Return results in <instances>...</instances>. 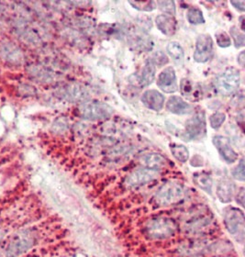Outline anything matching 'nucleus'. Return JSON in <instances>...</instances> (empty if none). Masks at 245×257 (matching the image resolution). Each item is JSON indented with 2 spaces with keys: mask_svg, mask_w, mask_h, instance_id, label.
<instances>
[{
  "mask_svg": "<svg viewBox=\"0 0 245 257\" xmlns=\"http://www.w3.org/2000/svg\"><path fill=\"white\" fill-rule=\"evenodd\" d=\"M187 189L180 183L167 182L155 194V201L159 206L173 205L185 199Z\"/></svg>",
  "mask_w": 245,
  "mask_h": 257,
  "instance_id": "f257e3e1",
  "label": "nucleus"
},
{
  "mask_svg": "<svg viewBox=\"0 0 245 257\" xmlns=\"http://www.w3.org/2000/svg\"><path fill=\"white\" fill-rule=\"evenodd\" d=\"M240 81V71L234 67H229L216 77L214 86L220 95L231 96L238 90Z\"/></svg>",
  "mask_w": 245,
  "mask_h": 257,
  "instance_id": "f03ea898",
  "label": "nucleus"
},
{
  "mask_svg": "<svg viewBox=\"0 0 245 257\" xmlns=\"http://www.w3.org/2000/svg\"><path fill=\"white\" fill-rule=\"evenodd\" d=\"M224 224L228 232L240 243L245 241V214L237 208H228L224 212Z\"/></svg>",
  "mask_w": 245,
  "mask_h": 257,
  "instance_id": "7ed1b4c3",
  "label": "nucleus"
},
{
  "mask_svg": "<svg viewBox=\"0 0 245 257\" xmlns=\"http://www.w3.org/2000/svg\"><path fill=\"white\" fill-rule=\"evenodd\" d=\"M176 229L177 225L174 219L165 217H159L151 219L146 225L145 231L146 234L151 239L161 240L174 235Z\"/></svg>",
  "mask_w": 245,
  "mask_h": 257,
  "instance_id": "20e7f679",
  "label": "nucleus"
},
{
  "mask_svg": "<svg viewBox=\"0 0 245 257\" xmlns=\"http://www.w3.org/2000/svg\"><path fill=\"white\" fill-rule=\"evenodd\" d=\"M79 112L82 119L88 121H97L110 118L113 114V109L106 103L90 101L81 104Z\"/></svg>",
  "mask_w": 245,
  "mask_h": 257,
  "instance_id": "39448f33",
  "label": "nucleus"
},
{
  "mask_svg": "<svg viewBox=\"0 0 245 257\" xmlns=\"http://www.w3.org/2000/svg\"><path fill=\"white\" fill-rule=\"evenodd\" d=\"M214 55V43L209 34H201L196 43L194 60L198 63H206Z\"/></svg>",
  "mask_w": 245,
  "mask_h": 257,
  "instance_id": "423d86ee",
  "label": "nucleus"
},
{
  "mask_svg": "<svg viewBox=\"0 0 245 257\" xmlns=\"http://www.w3.org/2000/svg\"><path fill=\"white\" fill-rule=\"evenodd\" d=\"M206 117L204 112H200L189 119L186 123V136L187 141L198 140L206 135Z\"/></svg>",
  "mask_w": 245,
  "mask_h": 257,
  "instance_id": "0eeeda50",
  "label": "nucleus"
},
{
  "mask_svg": "<svg viewBox=\"0 0 245 257\" xmlns=\"http://www.w3.org/2000/svg\"><path fill=\"white\" fill-rule=\"evenodd\" d=\"M158 177V172L151 170L148 168L138 169L129 174L126 178L125 184L128 187L146 185L149 182H152Z\"/></svg>",
  "mask_w": 245,
  "mask_h": 257,
  "instance_id": "6e6552de",
  "label": "nucleus"
},
{
  "mask_svg": "<svg viewBox=\"0 0 245 257\" xmlns=\"http://www.w3.org/2000/svg\"><path fill=\"white\" fill-rule=\"evenodd\" d=\"M158 87L163 91L164 93H174L178 89L177 79L175 71L172 66L166 67L164 70L161 72L157 79Z\"/></svg>",
  "mask_w": 245,
  "mask_h": 257,
  "instance_id": "1a4fd4ad",
  "label": "nucleus"
},
{
  "mask_svg": "<svg viewBox=\"0 0 245 257\" xmlns=\"http://www.w3.org/2000/svg\"><path fill=\"white\" fill-rule=\"evenodd\" d=\"M213 144L219 151L221 157L228 163L232 164L238 159V154L233 150L230 140L224 136H215L213 138Z\"/></svg>",
  "mask_w": 245,
  "mask_h": 257,
  "instance_id": "9d476101",
  "label": "nucleus"
},
{
  "mask_svg": "<svg viewBox=\"0 0 245 257\" xmlns=\"http://www.w3.org/2000/svg\"><path fill=\"white\" fill-rule=\"evenodd\" d=\"M33 244V237L29 233H21L14 238L13 241L7 247V256L16 257L20 256L24 251L28 250Z\"/></svg>",
  "mask_w": 245,
  "mask_h": 257,
  "instance_id": "9b49d317",
  "label": "nucleus"
},
{
  "mask_svg": "<svg viewBox=\"0 0 245 257\" xmlns=\"http://www.w3.org/2000/svg\"><path fill=\"white\" fill-rule=\"evenodd\" d=\"M180 91L182 96H185L189 101H198L202 97V87L200 84L184 78L180 83Z\"/></svg>",
  "mask_w": 245,
  "mask_h": 257,
  "instance_id": "f8f14e48",
  "label": "nucleus"
},
{
  "mask_svg": "<svg viewBox=\"0 0 245 257\" xmlns=\"http://www.w3.org/2000/svg\"><path fill=\"white\" fill-rule=\"evenodd\" d=\"M142 102L148 109L160 111L163 108L164 96L157 90H147L142 95Z\"/></svg>",
  "mask_w": 245,
  "mask_h": 257,
  "instance_id": "ddd939ff",
  "label": "nucleus"
},
{
  "mask_svg": "<svg viewBox=\"0 0 245 257\" xmlns=\"http://www.w3.org/2000/svg\"><path fill=\"white\" fill-rule=\"evenodd\" d=\"M166 109L169 112L176 115H187L193 112V106L180 96H171L166 103Z\"/></svg>",
  "mask_w": 245,
  "mask_h": 257,
  "instance_id": "4468645a",
  "label": "nucleus"
},
{
  "mask_svg": "<svg viewBox=\"0 0 245 257\" xmlns=\"http://www.w3.org/2000/svg\"><path fill=\"white\" fill-rule=\"evenodd\" d=\"M155 22L159 31L166 36H172L177 31V22L173 16L165 14L159 15L155 19Z\"/></svg>",
  "mask_w": 245,
  "mask_h": 257,
  "instance_id": "2eb2a0df",
  "label": "nucleus"
},
{
  "mask_svg": "<svg viewBox=\"0 0 245 257\" xmlns=\"http://www.w3.org/2000/svg\"><path fill=\"white\" fill-rule=\"evenodd\" d=\"M234 194V184L228 178L221 179L217 186V196L220 202L229 203L232 201Z\"/></svg>",
  "mask_w": 245,
  "mask_h": 257,
  "instance_id": "dca6fc26",
  "label": "nucleus"
},
{
  "mask_svg": "<svg viewBox=\"0 0 245 257\" xmlns=\"http://www.w3.org/2000/svg\"><path fill=\"white\" fill-rule=\"evenodd\" d=\"M141 163L145 168L158 172L165 166L166 161L160 154H148L142 156Z\"/></svg>",
  "mask_w": 245,
  "mask_h": 257,
  "instance_id": "f3484780",
  "label": "nucleus"
},
{
  "mask_svg": "<svg viewBox=\"0 0 245 257\" xmlns=\"http://www.w3.org/2000/svg\"><path fill=\"white\" fill-rule=\"evenodd\" d=\"M155 77V65L152 60H147L142 68V74L139 77V85L140 86H148L153 83Z\"/></svg>",
  "mask_w": 245,
  "mask_h": 257,
  "instance_id": "a211bd4d",
  "label": "nucleus"
},
{
  "mask_svg": "<svg viewBox=\"0 0 245 257\" xmlns=\"http://www.w3.org/2000/svg\"><path fill=\"white\" fill-rule=\"evenodd\" d=\"M193 179L196 185L200 186V188L203 189L205 192L208 193L209 195L212 193V178L208 173L205 172L195 173Z\"/></svg>",
  "mask_w": 245,
  "mask_h": 257,
  "instance_id": "6ab92c4d",
  "label": "nucleus"
},
{
  "mask_svg": "<svg viewBox=\"0 0 245 257\" xmlns=\"http://www.w3.org/2000/svg\"><path fill=\"white\" fill-rule=\"evenodd\" d=\"M171 153L174 155V158L181 163H186L189 158V152L187 147L180 144L173 143L170 145Z\"/></svg>",
  "mask_w": 245,
  "mask_h": 257,
  "instance_id": "aec40b11",
  "label": "nucleus"
},
{
  "mask_svg": "<svg viewBox=\"0 0 245 257\" xmlns=\"http://www.w3.org/2000/svg\"><path fill=\"white\" fill-rule=\"evenodd\" d=\"M166 50H167L168 54L173 58L174 61L179 62L185 57V52H184L182 46L176 42L169 43Z\"/></svg>",
  "mask_w": 245,
  "mask_h": 257,
  "instance_id": "412c9836",
  "label": "nucleus"
},
{
  "mask_svg": "<svg viewBox=\"0 0 245 257\" xmlns=\"http://www.w3.org/2000/svg\"><path fill=\"white\" fill-rule=\"evenodd\" d=\"M187 19L189 23L194 25H199L205 23V19L203 16V13L198 7L189 8L187 13Z\"/></svg>",
  "mask_w": 245,
  "mask_h": 257,
  "instance_id": "4be33fe9",
  "label": "nucleus"
},
{
  "mask_svg": "<svg viewBox=\"0 0 245 257\" xmlns=\"http://www.w3.org/2000/svg\"><path fill=\"white\" fill-rule=\"evenodd\" d=\"M129 4L133 6L135 9H138L140 11H153L156 7V3L154 1H142V2H139V1H135L132 2L130 1Z\"/></svg>",
  "mask_w": 245,
  "mask_h": 257,
  "instance_id": "5701e85b",
  "label": "nucleus"
},
{
  "mask_svg": "<svg viewBox=\"0 0 245 257\" xmlns=\"http://www.w3.org/2000/svg\"><path fill=\"white\" fill-rule=\"evenodd\" d=\"M68 95L69 98L72 100H84L86 98V93L83 87H80L78 86H75L68 89Z\"/></svg>",
  "mask_w": 245,
  "mask_h": 257,
  "instance_id": "b1692460",
  "label": "nucleus"
},
{
  "mask_svg": "<svg viewBox=\"0 0 245 257\" xmlns=\"http://www.w3.org/2000/svg\"><path fill=\"white\" fill-rule=\"evenodd\" d=\"M157 6L165 15L174 16L175 14V4L174 1H158Z\"/></svg>",
  "mask_w": 245,
  "mask_h": 257,
  "instance_id": "393cba45",
  "label": "nucleus"
},
{
  "mask_svg": "<svg viewBox=\"0 0 245 257\" xmlns=\"http://www.w3.org/2000/svg\"><path fill=\"white\" fill-rule=\"evenodd\" d=\"M231 36L233 38L236 48H241L245 46V34L243 32H239L236 27H232L231 29Z\"/></svg>",
  "mask_w": 245,
  "mask_h": 257,
  "instance_id": "a878e982",
  "label": "nucleus"
},
{
  "mask_svg": "<svg viewBox=\"0 0 245 257\" xmlns=\"http://www.w3.org/2000/svg\"><path fill=\"white\" fill-rule=\"evenodd\" d=\"M226 120V115L221 112H216L209 118V123L213 128H219Z\"/></svg>",
  "mask_w": 245,
  "mask_h": 257,
  "instance_id": "bb28decb",
  "label": "nucleus"
},
{
  "mask_svg": "<svg viewBox=\"0 0 245 257\" xmlns=\"http://www.w3.org/2000/svg\"><path fill=\"white\" fill-rule=\"evenodd\" d=\"M216 42H217V44L221 48H228L232 44L231 38L225 32H219L216 33Z\"/></svg>",
  "mask_w": 245,
  "mask_h": 257,
  "instance_id": "cd10ccee",
  "label": "nucleus"
},
{
  "mask_svg": "<svg viewBox=\"0 0 245 257\" xmlns=\"http://www.w3.org/2000/svg\"><path fill=\"white\" fill-rule=\"evenodd\" d=\"M232 175L235 179L239 181H245V163L244 159L240 161L238 166L233 170Z\"/></svg>",
  "mask_w": 245,
  "mask_h": 257,
  "instance_id": "c85d7f7f",
  "label": "nucleus"
},
{
  "mask_svg": "<svg viewBox=\"0 0 245 257\" xmlns=\"http://www.w3.org/2000/svg\"><path fill=\"white\" fill-rule=\"evenodd\" d=\"M154 60L153 63L155 64H158V65H163V64H167L168 59L166 57V55L164 53H163L162 51H157L154 56Z\"/></svg>",
  "mask_w": 245,
  "mask_h": 257,
  "instance_id": "c756f323",
  "label": "nucleus"
},
{
  "mask_svg": "<svg viewBox=\"0 0 245 257\" xmlns=\"http://www.w3.org/2000/svg\"><path fill=\"white\" fill-rule=\"evenodd\" d=\"M236 201L237 203L244 207L245 206V188H241L239 191L237 196H236Z\"/></svg>",
  "mask_w": 245,
  "mask_h": 257,
  "instance_id": "7c9ffc66",
  "label": "nucleus"
},
{
  "mask_svg": "<svg viewBox=\"0 0 245 257\" xmlns=\"http://www.w3.org/2000/svg\"><path fill=\"white\" fill-rule=\"evenodd\" d=\"M231 4L240 11H245V1H244V0H242V1H231Z\"/></svg>",
  "mask_w": 245,
  "mask_h": 257,
  "instance_id": "2f4dec72",
  "label": "nucleus"
},
{
  "mask_svg": "<svg viewBox=\"0 0 245 257\" xmlns=\"http://www.w3.org/2000/svg\"><path fill=\"white\" fill-rule=\"evenodd\" d=\"M238 63L240 64L241 66H245V51H242L240 52V54L238 55Z\"/></svg>",
  "mask_w": 245,
  "mask_h": 257,
  "instance_id": "473e14b6",
  "label": "nucleus"
},
{
  "mask_svg": "<svg viewBox=\"0 0 245 257\" xmlns=\"http://www.w3.org/2000/svg\"><path fill=\"white\" fill-rule=\"evenodd\" d=\"M244 17H241V23H242V31L245 32V25H244Z\"/></svg>",
  "mask_w": 245,
  "mask_h": 257,
  "instance_id": "72a5a7b5",
  "label": "nucleus"
}]
</instances>
